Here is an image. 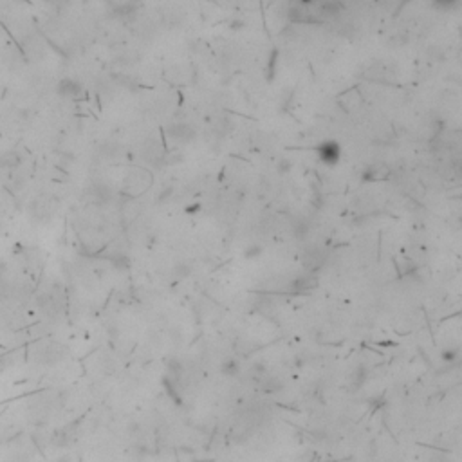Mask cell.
Listing matches in <instances>:
<instances>
[{
	"instance_id": "obj_17",
	"label": "cell",
	"mask_w": 462,
	"mask_h": 462,
	"mask_svg": "<svg viewBox=\"0 0 462 462\" xmlns=\"http://www.w3.org/2000/svg\"><path fill=\"white\" fill-rule=\"evenodd\" d=\"M173 275L179 278L190 277V275H192V265L188 264V262H179V264L173 267Z\"/></svg>"
},
{
	"instance_id": "obj_8",
	"label": "cell",
	"mask_w": 462,
	"mask_h": 462,
	"mask_svg": "<svg viewBox=\"0 0 462 462\" xmlns=\"http://www.w3.org/2000/svg\"><path fill=\"white\" fill-rule=\"evenodd\" d=\"M343 11V4L339 0H322L320 2V15H323L325 18H334Z\"/></svg>"
},
{
	"instance_id": "obj_21",
	"label": "cell",
	"mask_w": 462,
	"mask_h": 462,
	"mask_svg": "<svg viewBox=\"0 0 462 462\" xmlns=\"http://www.w3.org/2000/svg\"><path fill=\"white\" fill-rule=\"evenodd\" d=\"M291 168H293V163H291L289 159H280L277 163V172L278 173H289L291 172Z\"/></svg>"
},
{
	"instance_id": "obj_6",
	"label": "cell",
	"mask_w": 462,
	"mask_h": 462,
	"mask_svg": "<svg viewBox=\"0 0 462 462\" xmlns=\"http://www.w3.org/2000/svg\"><path fill=\"white\" fill-rule=\"evenodd\" d=\"M56 91H58V94L62 96V98H67V99H76L81 94V91H83V87H81V83H79L78 79H73V78H63L62 81L58 83V87H56Z\"/></svg>"
},
{
	"instance_id": "obj_12",
	"label": "cell",
	"mask_w": 462,
	"mask_h": 462,
	"mask_svg": "<svg viewBox=\"0 0 462 462\" xmlns=\"http://www.w3.org/2000/svg\"><path fill=\"white\" fill-rule=\"evenodd\" d=\"M220 372L228 377L238 376V374H240V363H238L237 359H233V357H228V359H224L222 365H220Z\"/></svg>"
},
{
	"instance_id": "obj_2",
	"label": "cell",
	"mask_w": 462,
	"mask_h": 462,
	"mask_svg": "<svg viewBox=\"0 0 462 462\" xmlns=\"http://www.w3.org/2000/svg\"><path fill=\"white\" fill-rule=\"evenodd\" d=\"M168 136L177 141V143H192L195 136H197V128L192 125V123H186V121H179V123H173V125L168 126Z\"/></svg>"
},
{
	"instance_id": "obj_26",
	"label": "cell",
	"mask_w": 462,
	"mask_h": 462,
	"mask_svg": "<svg viewBox=\"0 0 462 462\" xmlns=\"http://www.w3.org/2000/svg\"><path fill=\"white\" fill-rule=\"evenodd\" d=\"M54 462H71V457H69V455H63V457H60V459H56Z\"/></svg>"
},
{
	"instance_id": "obj_24",
	"label": "cell",
	"mask_w": 462,
	"mask_h": 462,
	"mask_svg": "<svg viewBox=\"0 0 462 462\" xmlns=\"http://www.w3.org/2000/svg\"><path fill=\"white\" fill-rule=\"evenodd\" d=\"M428 53H430V56H439L437 60H441V58L444 56V53L441 51V49H439V47H430Z\"/></svg>"
},
{
	"instance_id": "obj_23",
	"label": "cell",
	"mask_w": 462,
	"mask_h": 462,
	"mask_svg": "<svg viewBox=\"0 0 462 462\" xmlns=\"http://www.w3.org/2000/svg\"><path fill=\"white\" fill-rule=\"evenodd\" d=\"M277 56H278V53L277 51H273L271 53V60H269V74H267V79H273V74H275V67H277Z\"/></svg>"
},
{
	"instance_id": "obj_11",
	"label": "cell",
	"mask_w": 462,
	"mask_h": 462,
	"mask_svg": "<svg viewBox=\"0 0 462 462\" xmlns=\"http://www.w3.org/2000/svg\"><path fill=\"white\" fill-rule=\"evenodd\" d=\"M367 376H369V372H367V367H365V365L356 367V370H354L352 376H350V386H352V388L363 386V383L367 381Z\"/></svg>"
},
{
	"instance_id": "obj_16",
	"label": "cell",
	"mask_w": 462,
	"mask_h": 462,
	"mask_svg": "<svg viewBox=\"0 0 462 462\" xmlns=\"http://www.w3.org/2000/svg\"><path fill=\"white\" fill-rule=\"evenodd\" d=\"M173 192H175L173 186H165V188L155 195V204H165V202H168L170 197L173 195Z\"/></svg>"
},
{
	"instance_id": "obj_7",
	"label": "cell",
	"mask_w": 462,
	"mask_h": 462,
	"mask_svg": "<svg viewBox=\"0 0 462 462\" xmlns=\"http://www.w3.org/2000/svg\"><path fill=\"white\" fill-rule=\"evenodd\" d=\"M91 195H92L96 204H107L112 199V190L105 183H94L91 186Z\"/></svg>"
},
{
	"instance_id": "obj_10",
	"label": "cell",
	"mask_w": 462,
	"mask_h": 462,
	"mask_svg": "<svg viewBox=\"0 0 462 462\" xmlns=\"http://www.w3.org/2000/svg\"><path fill=\"white\" fill-rule=\"evenodd\" d=\"M22 163V155L15 150H4L0 152V168L6 170V168H16Z\"/></svg>"
},
{
	"instance_id": "obj_13",
	"label": "cell",
	"mask_w": 462,
	"mask_h": 462,
	"mask_svg": "<svg viewBox=\"0 0 462 462\" xmlns=\"http://www.w3.org/2000/svg\"><path fill=\"white\" fill-rule=\"evenodd\" d=\"M293 235H294L298 240H304V238L309 235V222H307L305 218L294 220V224H293Z\"/></svg>"
},
{
	"instance_id": "obj_25",
	"label": "cell",
	"mask_w": 462,
	"mask_h": 462,
	"mask_svg": "<svg viewBox=\"0 0 462 462\" xmlns=\"http://www.w3.org/2000/svg\"><path fill=\"white\" fill-rule=\"evenodd\" d=\"M246 24L242 22V20H233V22H230V27L231 29H235V31H238V29H242Z\"/></svg>"
},
{
	"instance_id": "obj_19",
	"label": "cell",
	"mask_w": 462,
	"mask_h": 462,
	"mask_svg": "<svg viewBox=\"0 0 462 462\" xmlns=\"http://www.w3.org/2000/svg\"><path fill=\"white\" fill-rule=\"evenodd\" d=\"M433 4H435V6L439 7V9H444V11H451V9L459 7L461 0H433Z\"/></svg>"
},
{
	"instance_id": "obj_14",
	"label": "cell",
	"mask_w": 462,
	"mask_h": 462,
	"mask_svg": "<svg viewBox=\"0 0 462 462\" xmlns=\"http://www.w3.org/2000/svg\"><path fill=\"white\" fill-rule=\"evenodd\" d=\"M397 269H399L401 275H412V273L417 269V265L416 262H412L410 258H399V260H397Z\"/></svg>"
},
{
	"instance_id": "obj_18",
	"label": "cell",
	"mask_w": 462,
	"mask_h": 462,
	"mask_svg": "<svg viewBox=\"0 0 462 462\" xmlns=\"http://www.w3.org/2000/svg\"><path fill=\"white\" fill-rule=\"evenodd\" d=\"M110 262H112L114 267H118V269H128V265H130V262H128V258L125 257V255H112V257L108 258Z\"/></svg>"
},
{
	"instance_id": "obj_4",
	"label": "cell",
	"mask_w": 462,
	"mask_h": 462,
	"mask_svg": "<svg viewBox=\"0 0 462 462\" xmlns=\"http://www.w3.org/2000/svg\"><path fill=\"white\" fill-rule=\"evenodd\" d=\"M318 284H320V280H318L316 275L307 273V275H300V277L294 278V280L287 285V289L293 291V293H298V294H304V293H310V291L316 289Z\"/></svg>"
},
{
	"instance_id": "obj_1",
	"label": "cell",
	"mask_w": 462,
	"mask_h": 462,
	"mask_svg": "<svg viewBox=\"0 0 462 462\" xmlns=\"http://www.w3.org/2000/svg\"><path fill=\"white\" fill-rule=\"evenodd\" d=\"M316 154L320 163H323L327 166H334L341 159V146L338 141H323L322 145H318Z\"/></svg>"
},
{
	"instance_id": "obj_5",
	"label": "cell",
	"mask_w": 462,
	"mask_h": 462,
	"mask_svg": "<svg viewBox=\"0 0 462 462\" xmlns=\"http://www.w3.org/2000/svg\"><path fill=\"white\" fill-rule=\"evenodd\" d=\"M388 175H390L388 165H385V163H374V165H370L369 168H365L361 179H363L365 183H377V181L388 179Z\"/></svg>"
},
{
	"instance_id": "obj_15",
	"label": "cell",
	"mask_w": 462,
	"mask_h": 462,
	"mask_svg": "<svg viewBox=\"0 0 462 462\" xmlns=\"http://www.w3.org/2000/svg\"><path fill=\"white\" fill-rule=\"evenodd\" d=\"M262 246L257 244V242H253V244L246 246L244 249V258H247V260H255V258H258L260 255H262Z\"/></svg>"
},
{
	"instance_id": "obj_22",
	"label": "cell",
	"mask_w": 462,
	"mask_h": 462,
	"mask_svg": "<svg viewBox=\"0 0 462 462\" xmlns=\"http://www.w3.org/2000/svg\"><path fill=\"white\" fill-rule=\"evenodd\" d=\"M457 357H459V349H448L443 352V359L444 361H448V363L457 361Z\"/></svg>"
},
{
	"instance_id": "obj_20",
	"label": "cell",
	"mask_w": 462,
	"mask_h": 462,
	"mask_svg": "<svg viewBox=\"0 0 462 462\" xmlns=\"http://www.w3.org/2000/svg\"><path fill=\"white\" fill-rule=\"evenodd\" d=\"M183 161H185V155H183V152H179V150L165 155V165H179V163H183Z\"/></svg>"
},
{
	"instance_id": "obj_3",
	"label": "cell",
	"mask_w": 462,
	"mask_h": 462,
	"mask_svg": "<svg viewBox=\"0 0 462 462\" xmlns=\"http://www.w3.org/2000/svg\"><path fill=\"white\" fill-rule=\"evenodd\" d=\"M325 260H327V253H325L322 247H318V246H309L304 253V260H302V264H304L310 273H314V271H318L322 265L325 264Z\"/></svg>"
},
{
	"instance_id": "obj_9",
	"label": "cell",
	"mask_w": 462,
	"mask_h": 462,
	"mask_svg": "<svg viewBox=\"0 0 462 462\" xmlns=\"http://www.w3.org/2000/svg\"><path fill=\"white\" fill-rule=\"evenodd\" d=\"M260 385H262V390L267 392V394H280V392L285 388L284 381L277 376H264L262 381H260Z\"/></svg>"
}]
</instances>
